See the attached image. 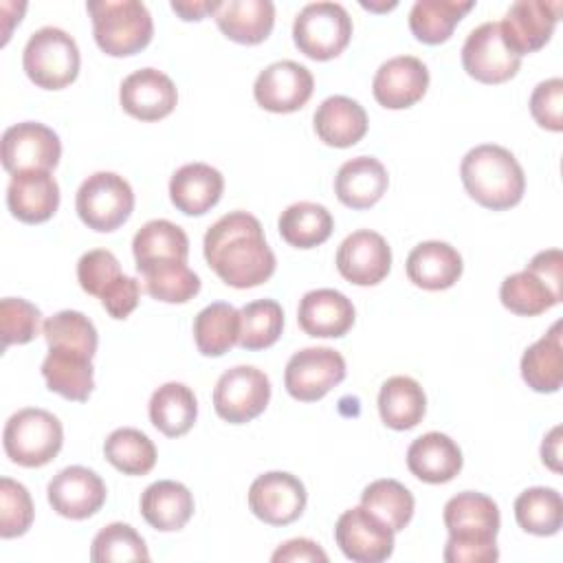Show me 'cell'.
Wrapping results in <instances>:
<instances>
[{
    "instance_id": "1",
    "label": "cell",
    "mask_w": 563,
    "mask_h": 563,
    "mask_svg": "<svg viewBox=\"0 0 563 563\" xmlns=\"http://www.w3.org/2000/svg\"><path fill=\"white\" fill-rule=\"evenodd\" d=\"M202 251L213 273L233 288H255L268 282L277 266L260 220L246 211L218 218L205 233Z\"/></svg>"
},
{
    "instance_id": "2",
    "label": "cell",
    "mask_w": 563,
    "mask_h": 563,
    "mask_svg": "<svg viewBox=\"0 0 563 563\" xmlns=\"http://www.w3.org/2000/svg\"><path fill=\"white\" fill-rule=\"evenodd\" d=\"M466 194L482 207L504 211L521 202L526 174L519 161L501 145L484 143L466 152L460 165Z\"/></svg>"
},
{
    "instance_id": "3",
    "label": "cell",
    "mask_w": 563,
    "mask_h": 563,
    "mask_svg": "<svg viewBox=\"0 0 563 563\" xmlns=\"http://www.w3.org/2000/svg\"><path fill=\"white\" fill-rule=\"evenodd\" d=\"M504 308L519 317H537L563 299V253H537L523 271L508 275L499 286Z\"/></svg>"
},
{
    "instance_id": "4",
    "label": "cell",
    "mask_w": 563,
    "mask_h": 563,
    "mask_svg": "<svg viewBox=\"0 0 563 563\" xmlns=\"http://www.w3.org/2000/svg\"><path fill=\"white\" fill-rule=\"evenodd\" d=\"M86 9L92 18L95 42L110 57L134 55L154 35L152 15L139 0H90Z\"/></svg>"
},
{
    "instance_id": "5",
    "label": "cell",
    "mask_w": 563,
    "mask_h": 563,
    "mask_svg": "<svg viewBox=\"0 0 563 563\" xmlns=\"http://www.w3.org/2000/svg\"><path fill=\"white\" fill-rule=\"evenodd\" d=\"M64 444V429L57 416L40 407L15 411L2 431V446L7 457L24 468L48 464Z\"/></svg>"
},
{
    "instance_id": "6",
    "label": "cell",
    "mask_w": 563,
    "mask_h": 563,
    "mask_svg": "<svg viewBox=\"0 0 563 563\" xmlns=\"http://www.w3.org/2000/svg\"><path fill=\"white\" fill-rule=\"evenodd\" d=\"M79 46L64 29L42 26L31 33L22 66L26 77L44 90H62L70 86L79 75Z\"/></svg>"
},
{
    "instance_id": "7",
    "label": "cell",
    "mask_w": 563,
    "mask_h": 563,
    "mask_svg": "<svg viewBox=\"0 0 563 563\" xmlns=\"http://www.w3.org/2000/svg\"><path fill=\"white\" fill-rule=\"evenodd\" d=\"M352 37V18L339 2H310L292 22L295 46L310 59L328 62L345 51Z\"/></svg>"
},
{
    "instance_id": "8",
    "label": "cell",
    "mask_w": 563,
    "mask_h": 563,
    "mask_svg": "<svg viewBox=\"0 0 563 563\" xmlns=\"http://www.w3.org/2000/svg\"><path fill=\"white\" fill-rule=\"evenodd\" d=\"M75 209L88 229L110 233L130 218L134 209V191L123 176L114 172H95L79 185Z\"/></svg>"
},
{
    "instance_id": "9",
    "label": "cell",
    "mask_w": 563,
    "mask_h": 563,
    "mask_svg": "<svg viewBox=\"0 0 563 563\" xmlns=\"http://www.w3.org/2000/svg\"><path fill=\"white\" fill-rule=\"evenodd\" d=\"M268 400L271 380L253 365H235L227 369L213 387V409L231 424L251 422L268 407Z\"/></svg>"
},
{
    "instance_id": "10",
    "label": "cell",
    "mask_w": 563,
    "mask_h": 563,
    "mask_svg": "<svg viewBox=\"0 0 563 563\" xmlns=\"http://www.w3.org/2000/svg\"><path fill=\"white\" fill-rule=\"evenodd\" d=\"M345 378V358L332 347H303L295 352L284 369L286 391L301 402L323 398Z\"/></svg>"
},
{
    "instance_id": "11",
    "label": "cell",
    "mask_w": 563,
    "mask_h": 563,
    "mask_svg": "<svg viewBox=\"0 0 563 563\" xmlns=\"http://www.w3.org/2000/svg\"><path fill=\"white\" fill-rule=\"evenodd\" d=\"M62 156L57 132L37 121H22L2 134V167L13 176L20 172H51Z\"/></svg>"
},
{
    "instance_id": "12",
    "label": "cell",
    "mask_w": 563,
    "mask_h": 563,
    "mask_svg": "<svg viewBox=\"0 0 563 563\" xmlns=\"http://www.w3.org/2000/svg\"><path fill=\"white\" fill-rule=\"evenodd\" d=\"M462 66L482 84H504L517 75L521 57L504 42L499 22H484L466 35L462 46Z\"/></svg>"
},
{
    "instance_id": "13",
    "label": "cell",
    "mask_w": 563,
    "mask_h": 563,
    "mask_svg": "<svg viewBox=\"0 0 563 563\" xmlns=\"http://www.w3.org/2000/svg\"><path fill=\"white\" fill-rule=\"evenodd\" d=\"M308 493L299 477L286 471H268L257 475L249 488L251 512L268 526H288L297 521L306 508Z\"/></svg>"
},
{
    "instance_id": "14",
    "label": "cell",
    "mask_w": 563,
    "mask_h": 563,
    "mask_svg": "<svg viewBox=\"0 0 563 563\" xmlns=\"http://www.w3.org/2000/svg\"><path fill=\"white\" fill-rule=\"evenodd\" d=\"M394 530L363 506L341 512L334 526V541L345 559L354 563H380L394 552Z\"/></svg>"
},
{
    "instance_id": "15",
    "label": "cell",
    "mask_w": 563,
    "mask_h": 563,
    "mask_svg": "<svg viewBox=\"0 0 563 563\" xmlns=\"http://www.w3.org/2000/svg\"><path fill=\"white\" fill-rule=\"evenodd\" d=\"M314 90L312 73L292 59L268 64L253 84L255 101L277 114L295 112L308 103Z\"/></svg>"
},
{
    "instance_id": "16",
    "label": "cell",
    "mask_w": 563,
    "mask_h": 563,
    "mask_svg": "<svg viewBox=\"0 0 563 563\" xmlns=\"http://www.w3.org/2000/svg\"><path fill=\"white\" fill-rule=\"evenodd\" d=\"M561 2H545V0H517L506 11L504 20L499 22L501 37L508 48L523 57L543 48L559 22Z\"/></svg>"
},
{
    "instance_id": "17",
    "label": "cell",
    "mask_w": 563,
    "mask_h": 563,
    "mask_svg": "<svg viewBox=\"0 0 563 563\" xmlns=\"http://www.w3.org/2000/svg\"><path fill=\"white\" fill-rule=\"evenodd\" d=\"M336 268L350 284L376 286L389 275L391 249L380 233L358 229L339 244Z\"/></svg>"
},
{
    "instance_id": "18",
    "label": "cell",
    "mask_w": 563,
    "mask_h": 563,
    "mask_svg": "<svg viewBox=\"0 0 563 563\" xmlns=\"http://www.w3.org/2000/svg\"><path fill=\"white\" fill-rule=\"evenodd\" d=\"M48 504L66 519H88L101 510L108 490L103 479L86 466H66L48 482Z\"/></svg>"
},
{
    "instance_id": "19",
    "label": "cell",
    "mask_w": 563,
    "mask_h": 563,
    "mask_svg": "<svg viewBox=\"0 0 563 563\" xmlns=\"http://www.w3.org/2000/svg\"><path fill=\"white\" fill-rule=\"evenodd\" d=\"M119 103L139 121H158L174 112L178 90L165 73L156 68H141L121 81Z\"/></svg>"
},
{
    "instance_id": "20",
    "label": "cell",
    "mask_w": 563,
    "mask_h": 563,
    "mask_svg": "<svg viewBox=\"0 0 563 563\" xmlns=\"http://www.w3.org/2000/svg\"><path fill=\"white\" fill-rule=\"evenodd\" d=\"M429 88V70L413 55H398L383 62L374 75V99L387 110H405L418 103Z\"/></svg>"
},
{
    "instance_id": "21",
    "label": "cell",
    "mask_w": 563,
    "mask_h": 563,
    "mask_svg": "<svg viewBox=\"0 0 563 563\" xmlns=\"http://www.w3.org/2000/svg\"><path fill=\"white\" fill-rule=\"evenodd\" d=\"M352 301L334 288H317L301 297L297 308L299 328L319 339H339L354 325Z\"/></svg>"
},
{
    "instance_id": "22",
    "label": "cell",
    "mask_w": 563,
    "mask_h": 563,
    "mask_svg": "<svg viewBox=\"0 0 563 563\" xmlns=\"http://www.w3.org/2000/svg\"><path fill=\"white\" fill-rule=\"evenodd\" d=\"M7 207L20 222H46L59 207V185L51 172L13 174L7 187Z\"/></svg>"
},
{
    "instance_id": "23",
    "label": "cell",
    "mask_w": 563,
    "mask_h": 563,
    "mask_svg": "<svg viewBox=\"0 0 563 563\" xmlns=\"http://www.w3.org/2000/svg\"><path fill=\"white\" fill-rule=\"evenodd\" d=\"M222 191V174L207 163H187L169 180L172 205L185 216H205L220 202Z\"/></svg>"
},
{
    "instance_id": "24",
    "label": "cell",
    "mask_w": 563,
    "mask_h": 563,
    "mask_svg": "<svg viewBox=\"0 0 563 563\" xmlns=\"http://www.w3.org/2000/svg\"><path fill=\"white\" fill-rule=\"evenodd\" d=\"M462 464L464 457L457 442L440 431L416 438L407 449V468L427 484L451 482L462 471Z\"/></svg>"
},
{
    "instance_id": "25",
    "label": "cell",
    "mask_w": 563,
    "mask_h": 563,
    "mask_svg": "<svg viewBox=\"0 0 563 563\" xmlns=\"http://www.w3.org/2000/svg\"><path fill=\"white\" fill-rule=\"evenodd\" d=\"M462 255L449 242L427 240L411 249L407 255V277L424 290H446L462 275Z\"/></svg>"
},
{
    "instance_id": "26",
    "label": "cell",
    "mask_w": 563,
    "mask_h": 563,
    "mask_svg": "<svg viewBox=\"0 0 563 563\" xmlns=\"http://www.w3.org/2000/svg\"><path fill=\"white\" fill-rule=\"evenodd\" d=\"M442 519L449 537L466 539H497L501 523L497 504L488 495L475 490L453 495L444 504Z\"/></svg>"
},
{
    "instance_id": "27",
    "label": "cell",
    "mask_w": 563,
    "mask_h": 563,
    "mask_svg": "<svg viewBox=\"0 0 563 563\" xmlns=\"http://www.w3.org/2000/svg\"><path fill=\"white\" fill-rule=\"evenodd\" d=\"M389 176L385 165L374 156L345 161L334 176V194L350 209H369L387 191Z\"/></svg>"
},
{
    "instance_id": "28",
    "label": "cell",
    "mask_w": 563,
    "mask_h": 563,
    "mask_svg": "<svg viewBox=\"0 0 563 563\" xmlns=\"http://www.w3.org/2000/svg\"><path fill=\"white\" fill-rule=\"evenodd\" d=\"M218 29L238 44L264 42L275 24V4L271 0H224L213 11Z\"/></svg>"
},
{
    "instance_id": "29",
    "label": "cell",
    "mask_w": 563,
    "mask_h": 563,
    "mask_svg": "<svg viewBox=\"0 0 563 563\" xmlns=\"http://www.w3.org/2000/svg\"><path fill=\"white\" fill-rule=\"evenodd\" d=\"M317 136L330 147H352L367 132L365 108L350 97L334 95L321 101L312 117Z\"/></svg>"
},
{
    "instance_id": "30",
    "label": "cell",
    "mask_w": 563,
    "mask_h": 563,
    "mask_svg": "<svg viewBox=\"0 0 563 563\" xmlns=\"http://www.w3.org/2000/svg\"><path fill=\"white\" fill-rule=\"evenodd\" d=\"M141 515L154 530H180L194 515V495L180 482L158 479L143 490Z\"/></svg>"
},
{
    "instance_id": "31",
    "label": "cell",
    "mask_w": 563,
    "mask_h": 563,
    "mask_svg": "<svg viewBox=\"0 0 563 563\" xmlns=\"http://www.w3.org/2000/svg\"><path fill=\"white\" fill-rule=\"evenodd\" d=\"M42 376L51 391L75 402H86L95 387L92 358L70 350L48 347L42 361Z\"/></svg>"
},
{
    "instance_id": "32",
    "label": "cell",
    "mask_w": 563,
    "mask_h": 563,
    "mask_svg": "<svg viewBox=\"0 0 563 563\" xmlns=\"http://www.w3.org/2000/svg\"><path fill=\"white\" fill-rule=\"evenodd\" d=\"M521 378L530 389L539 394H554L563 383V343L561 321H556L548 334L526 347L521 356Z\"/></svg>"
},
{
    "instance_id": "33",
    "label": "cell",
    "mask_w": 563,
    "mask_h": 563,
    "mask_svg": "<svg viewBox=\"0 0 563 563\" xmlns=\"http://www.w3.org/2000/svg\"><path fill=\"white\" fill-rule=\"evenodd\" d=\"M150 422L167 438L185 435L198 418V400L191 387L169 380L154 389L150 405Z\"/></svg>"
},
{
    "instance_id": "34",
    "label": "cell",
    "mask_w": 563,
    "mask_h": 563,
    "mask_svg": "<svg viewBox=\"0 0 563 563\" xmlns=\"http://www.w3.org/2000/svg\"><path fill=\"white\" fill-rule=\"evenodd\" d=\"M427 411V396L411 376H391L378 391L380 420L396 431L413 429Z\"/></svg>"
},
{
    "instance_id": "35",
    "label": "cell",
    "mask_w": 563,
    "mask_h": 563,
    "mask_svg": "<svg viewBox=\"0 0 563 563\" xmlns=\"http://www.w3.org/2000/svg\"><path fill=\"white\" fill-rule=\"evenodd\" d=\"M473 7V0H416L409 11V29L422 44H442Z\"/></svg>"
},
{
    "instance_id": "36",
    "label": "cell",
    "mask_w": 563,
    "mask_h": 563,
    "mask_svg": "<svg viewBox=\"0 0 563 563\" xmlns=\"http://www.w3.org/2000/svg\"><path fill=\"white\" fill-rule=\"evenodd\" d=\"M277 229L284 242L295 249H314L323 244L334 229L332 213L317 202H295L286 207L277 220Z\"/></svg>"
},
{
    "instance_id": "37",
    "label": "cell",
    "mask_w": 563,
    "mask_h": 563,
    "mask_svg": "<svg viewBox=\"0 0 563 563\" xmlns=\"http://www.w3.org/2000/svg\"><path fill=\"white\" fill-rule=\"evenodd\" d=\"M240 339V310L227 301L205 306L194 319V341L202 356H222Z\"/></svg>"
},
{
    "instance_id": "38",
    "label": "cell",
    "mask_w": 563,
    "mask_h": 563,
    "mask_svg": "<svg viewBox=\"0 0 563 563\" xmlns=\"http://www.w3.org/2000/svg\"><path fill=\"white\" fill-rule=\"evenodd\" d=\"M132 253L136 268L167 260L187 262L189 238L178 224L169 220H150L136 231L132 240Z\"/></svg>"
},
{
    "instance_id": "39",
    "label": "cell",
    "mask_w": 563,
    "mask_h": 563,
    "mask_svg": "<svg viewBox=\"0 0 563 563\" xmlns=\"http://www.w3.org/2000/svg\"><path fill=\"white\" fill-rule=\"evenodd\" d=\"M145 292L152 299L165 303H185L200 292V277L187 266V262L167 260L136 268Z\"/></svg>"
},
{
    "instance_id": "40",
    "label": "cell",
    "mask_w": 563,
    "mask_h": 563,
    "mask_svg": "<svg viewBox=\"0 0 563 563\" xmlns=\"http://www.w3.org/2000/svg\"><path fill=\"white\" fill-rule=\"evenodd\" d=\"M515 519L521 530L537 537H552L563 526V499L556 488L534 486L515 499Z\"/></svg>"
},
{
    "instance_id": "41",
    "label": "cell",
    "mask_w": 563,
    "mask_h": 563,
    "mask_svg": "<svg viewBox=\"0 0 563 563\" xmlns=\"http://www.w3.org/2000/svg\"><path fill=\"white\" fill-rule=\"evenodd\" d=\"M361 506L380 519L394 532L405 530L413 517V495L411 490L396 479H376L365 486L361 495Z\"/></svg>"
},
{
    "instance_id": "42",
    "label": "cell",
    "mask_w": 563,
    "mask_h": 563,
    "mask_svg": "<svg viewBox=\"0 0 563 563\" xmlns=\"http://www.w3.org/2000/svg\"><path fill=\"white\" fill-rule=\"evenodd\" d=\"M103 455L125 475H147L156 464L154 442L134 427L114 429L103 442Z\"/></svg>"
},
{
    "instance_id": "43",
    "label": "cell",
    "mask_w": 563,
    "mask_h": 563,
    "mask_svg": "<svg viewBox=\"0 0 563 563\" xmlns=\"http://www.w3.org/2000/svg\"><path fill=\"white\" fill-rule=\"evenodd\" d=\"M42 334L48 347L79 352L88 358L95 356L99 336L95 323L79 310H59L42 323Z\"/></svg>"
},
{
    "instance_id": "44",
    "label": "cell",
    "mask_w": 563,
    "mask_h": 563,
    "mask_svg": "<svg viewBox=\"0 0 563 563\" xmlns=\"http://www.w3.org/2000/svg\"><path fill=\"white\" fill-rule=\"evenodd\" d=\"M284 330V310L275 299H257L240 310V339L244 350L271 347Z\"/></svg>"
},
{
    "instance_id": "45",
    "label": "cell",
    "mask_w": 563,
    "mask_h": 563,
    "mask_svg": "<svg viewBox=\"0 0 563 563\" xmlns=\"http://www.w3.org/2000/svg\"><path fill=\"white\" fill-rule=\"evenodd\" d=\"M90 559L95 563H121V561H150L145 539L130 523H108L101 528L90 545Z\"/></svg>"
},
{
    "instance_id": "46",
    "label": "cell",
    "mask_w": 563,
    "mask_h": 563,
    "mask_svg": "<svg viewBox=\"0 0 563 563\" xmlns=\"http://www.w3.org/2000/svg\"><path fill=\"white\" fill-rule=\"evenodd\" d=\"M35 517L33 499L24 484L2 477L0 479V537L13 539L22 537Z\"/></svg>"
},
{
    "instance_id": "47",
    "label": "cell",
    "mask_w": 563,
    "mask_h": 563,
    "mask_svg": "<svg viewBox=\"0 0 563 563\" xmlns=\"http://www.w3.org/2000/svg\"><path fill=\"white\" fill-rule=\"evenodd\" d=\"M42 312L35 303L22 297H4L0 301V334L2 345H22L40 334Z\"/></svg>"
},
{
    "instance_id": "48",
    "label": "cell",
    "mask_w": 563,
    "mask_h": 563,
    "mask_svg": "<svg viewBox=\"0 0 563 563\" xmlns=\"http://www.w3.org/2000/svg\"><path fill=\"white\" fill-rule=\"evenodd\" d=\"M121 275V264L108 249H92L77 262V282L92 297H101Z\"/></svg>"
},
{
    "instance_id": "49",
    "label": "cell",
    "mask_w": 563,
    "mask_h": 563,
    "mask_svg": "<svg viewBox=\"0 0 563 563\" xmlns=\"http://www.w3.org/2000/svg\"><path fill=\"white\" fill-rule=\"evenodd\" d=\"M532 119L550 132L563 130V79L552 77L539 81L530 95Z\"/></svg>"
},
{
    "instance_id": "50",
    "label": "cell",
    "mask_w": 563,
    "mask_h": 563,
    "mask_svg": "<svg viewBox=\"0 0 563 563\" xmlns=\"http://www.w3.org/2000/svg\"><path fill=\"white\" fill-rule=\"evenodd\" d=\"M442 556L446 563H495L499 559L497 539L449 537Z\"/></svg>"
},
{
    "instance_id": "51",
    "label": "cell",
    "mask_w": 563,
    "mask_h": 563,
    "mask_svg": "<svg viewBox=\"0 0 563 563\" xmlns=\"http://www.w3.org/2000/svg\"><path fill=\"white\" fill-rule=\"evenodd\" d=\"M99 299L112 319H128L139 306L141 284L130 275H121Z\"/></svg>"
},
{
    "instance_id": "52",
    "label": "cell",
    "mask_w": 563,
    "mask_h": 563,
    "mask_svg": "<svg viewBox=\"0 0 563 563\" xmlns=\"http://www.w3.org/2000/svg\"><path fill=\"white\" fill-rule=\"evenodd\" d=\"M273 563H328V554L321 550L319 543H314L312 539H290L286 543H282L273 556Z\"/></svg>"
},
{
    "instance_id": "53",
    "label": "cell",
    "mask_w": 563,
    "mask_h": 563,
    "mask_svg": "<svg viewBox=\"0 0 563 563\" xmlns=\"http://www.w3.org/2000/svg\"><path fill=\"white\" fill-rule=\"evenodd\" d=\"M541 460L554 473L561 471V427H554L541 444Z\"/></svg>"
},
{
    "instance_id": "54",
    "label": "cell",
    "mask_w": 563,
    "mask_h": 563,
    "mask_svg": "<svg viewBox=\"0 0 563 563\" xmlns=\"http://www.w3.org/2000/svg\"><path fill=\"white\" fill-rule=\"evenodd\" d=\"M218 2H207V0H200V2H172V9L183 18V20H202L205 15H213Z\"/></svg>"
}]
</instances>
